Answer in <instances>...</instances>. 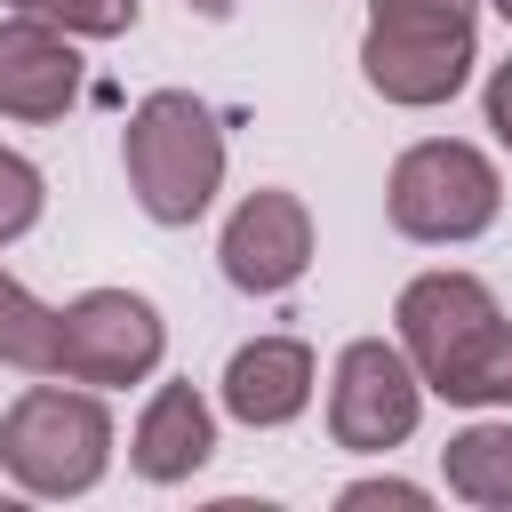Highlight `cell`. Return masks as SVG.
Segmentation results:
<instances>
[{
  "mask_svg": "<svg viewBox=\"0 0 512 512\" xmlns=\"http://www.w3.org/2000/svg\"><path fill=\"white\" fill-rule=\"evenodd\" d=\"M120 168H128L136 208L160 232H184L216 208L232 144H224V120L192 88H152V96H136V112L120 128Z\"/></svg>",
  "mask_w": 512,
  "mask_h": 512,
  "instance_id": "1",
  "label": "cell"
},
{
  "mask_svg": "<svg viewBox=\"0 0 512 512\" xmlns=\"http://www.w3.org/2000/svg\"><path fill=\"white\" fill-rule=\"evenodd\" d=\"M112 408L96 384H24L0 416V472L16 480V496H40V504H64V496H88L104 472H112Z\"/></svg>",
  "mask_w": 512,
  "mask_h": 512,
  "instance_id": "2",
  "label": "cell"
},
{
  "mask_svg": "<svg viewBox=\"0 0 512 512\" xmlns=\"http://www.w3.org/2000/svg\"><path fill=\"white\" fill-rule=\"evenodd\" d=\"M384 216H392V232L416 240V248H464V240L496 232V216H504V176H496V160H488L480 144H464V136H424V144H408V152L392 160V176H384Z\"/></svg>",
  "mask_w": 512,
  "mask_h": 512,
  "instance_id": "3",
  "label": "cell"
},
{
  "mask_svg": "<svg viewBox=\"0 0 512 512\" xmlns=\"http://www.w3.org/2000/svg\"><path fill=\"white\" fill-rule=\"evenodd\" d=\"M480 64V16L448 8H368L360 32V80L400 112H440L464 96Z\"/></svg>",
  "mask_w": 512,
  "mask_h": 512,
  "instance_id": "4",
  "label": "cell"
},
{
  "mask_svg": "<svg viewBox=\"0 0 512 512\" xmlns=\"http://www.w3.org/2000/svg\"><path fill=\"white\" fill-rule=\"evenodd\" d=\"M160 360H168V320L144 288H80L72 304H56V376L128 392L152 384Z\"/></svg>",
  "mask_w": 512,
  "mask_h": 512,
  "instance_id": "5",
  "label": "cell"
},
{
  "mask_svg": "<svg viewBox=\"0 0 512 512\" xmlns=\"http://www.w3.org/2000/svg\"><path fill=\"white\" fill-rule=\"evenodd\" d=\"M424 376L400 352V336H352L328 368V440L352 456H392L424 424Z\"/></svg>",
  "mask_w": 512,
  "mask_h": 512,
  "instance_id": "6",
  "label": "cell"
},
{
  "mask_svg": "<svg viewBox=\"0 0 512 512\" xmlns=\"http://www.w3.org/2000/svg\"><path fill=\"white\" fill-rule=\"evenodd\" d=\"M312 248H320L312 240V208L288 184L240 192L232 216H224V232H216V264H224V280L240 296H288L312 272Z\"/></svg>",
  "mask_w": 512,
  "mask_h": 512,
  "instance_id": "7",
  "label": "cell"
},
{
  "mask_svg": "<svg viewBox=\"0 0 512 512\" xmlns=\"http://www.w3.org/2000/svg\"><path fill=\"white\" fill-rule=\"evenodd\" d=\"M496 312H504V304H496V288H488L480 272L432 264V272H416V280L392 296V336H400V352L416 360V376H440Z\"/></svg>",
  "mask_w": 512,
  "mask_h": 512,
  "instance_id": "8",
  "label": "cell"
},
{
  "mask_svg": "<svg viewBox=\"0 0 512 512\" xmlns=\"http://www.w3.org/2000/svg\"><path fill=\"white\" fill-rule=\"evenodd\" d=\"M80 104V40L32 8H0V120L48 128Z\"/></svg>",
  "mask_w": 512,
  "mask_h": 512,
  "instance_id": "9",
  "label": "cell"
},
{
  "mask_svg": "<svg viewBox=\"0 0 512 512\" xmlns=\"http://www.w3.org/2000/svg\"><path fill=\"white\" fill-rule=\"evenodd\" d=\"M312 392H320V360H312L304 336H248V344L224 360V384H216L224 416L248 424V432L296 424V416L312 408Z\"/></svg>",
  "mask_w": 512,
  "mask_h": 512,
  "instance_id": "10",
  "label": "cell"
},
{
  "mask_svg": "<svg viewBox=\"0 0 512 512\" xmlns=\"http://www.w3.org/2000/svg\"><path fill=\"white\" fill-rule=\"evenodd\" d=\"M208 456H216V408H208L192 384H152V400H144L136 424H128V464H136V480L176 488V480H192Z\"/></svg>",
  "mask_w": 512,
  "mask_h": 512,
  "instance_id": "11",
  "label": "cell"
},
{
  "mask_svg": "<svg viewBox=\"0 0 512 512\" xmlns=\"http://www.w3.org/2000/svg\"><path fill=\"white\" fill-rule=\"evenodd\" d=\"M440 480L456 504H480V512H512V416H472L464 432H448L440 448Z\"/></svg>",
  "mask_w": 512,
  "mask_h": 512,
  "instance_id": "12",
  "label": "cell"
},
{
  "mask_svg": "<svg viewBox=\"0 0 512 512\" xmlns=\"http://www.w3.org/2000/svg\"><path fill=\"white\" fill-rule=\"evenodd\" d=\"M424 392L448 400V408H472V416H480V408H512V320L496 312L440 376H424Z\"/></svg>",
  "mask_w": 512,
  "mask_h": 512,
  "instance_id": "13",
  "label": "cell"
},
{
  "mask_svg": "<svg viewBox=\"0 0 512 512\" xmlns=\"http://www.w3.org/2000/svg\"><path fill=\"white\" fill-rule=\"evenodd\" d=\"M0 368L56 376V304H40L8 264H0Z\"/></svg>",
  "mask_w": 512,
  "mask_h": 512,
  "instance_id": "14",
  "label": "cell"
},
{
  "mask_svg": "<svg viewBox=\"0 0 512 512\" xmlns=\"http://www.w3.org/2000/svg\"><path fill=\"white\" fill-rule=\"evenodd\" d=\"M40 208H48V176H40L16 144H0V248H16V240L40 224Z\"/></svg>",
  "mask_w": 512,
  "mask_h": 512,
  "instance_id": "15",
  "label": "cell"
},
{
  "mask_svg": "<svg viewBox=\"0 0 512 512\" xmlns=\"http://www.w3.org/2000/svg\"><path fill=\"white\" fill-rule=\"evenodd\" d=\"M32 16L64 24L72 40H120V32H136L144 0H32Z\"/></svg>",
  "mask_w": 512,
  "mask_h": 512,
  "instance_id": "16",
  "label": "cell"
},
{
  "mask_svg": "<svg viewBox=\"0 0 512 512\" xmlns=\"http://www.w3.org/2000/svg\"><path fill=\"white\" fill-rule=\"evenodd\" d=\"M376 504H392V512H424L432 488L392 480V472H368V480H344V488H336V512H376Z\"/></svg>",
  "mask_w": 512,
  "mask_h": 512,
  "instance_id": "17",
  "label": "cell"
},
{
  "mask_svg": "<svg viewBox=\"0 0 512 512\" xmlns=\"http://www.w3.org/2000/svg\"><path fill=\"white\" fill-rule=\"evenodd\" d=\"M480 120H488V136L512 152V56L488 64V80H480Z\"/></svg>",
  "mask_w": 512,
  "mask_h": 512,
  "instance_id": "18",
  "label": "cell"
},
{
  "mask_svg": "<svg viewBox=\"0 0 512 512\" xmlns=\"http://www.w3.org/2000/svg\"><path fill=\"white\" fill-rule=\"evenodd\" d=\"M368 8H448V16H480L488 0H368Z\"/></svg>",
  "mask_w": 512,
  "mask_h": 512,
  "instance_id": "19",
  "label": "cell"
},
{
  "mask_svg": "<svg viewBox=\"0 0 512 512\" xmlns=\"http://www.w3.org/2000/svg\"><path fill=\"white\" fill-rule=\"evenodd\" d=\"M184 8H192V16H208V24H216V16H232V8H240V0H184Z\"/></svg>",
  "mask_w": 512,
  "mask_h": 512,
  "instance_id": "20",
  "label": "cell"
},
{
  "mask_svg": "<svg viewBox=\"0 0 512 512\" xmlns=\"http://www.w3.org/2000/svg\"><path fill=\"white\" fill-rule=\"evenodd\" d=\"M488 8H496V16H504V24H512V0H488Z\"/></svg>",
  "mask_w": 512,
  "mask_h": 512,
  "instance_id": "21",
  "label": "cell"
},
{
  "mask_svg": "<svg viewBox=\"0 0 512 512\" xmlns=\"http://www.w3.org/2000/svg\"><path fill=\"white\" fill-rule=\"evenodd\" d=\"M0 8H32V0H0Z\"/></svg>",
  "mask_w": 512,
  "mask_h": 512,
  "instance_id": "22",
  "label": "cell"
}]
</instances>
